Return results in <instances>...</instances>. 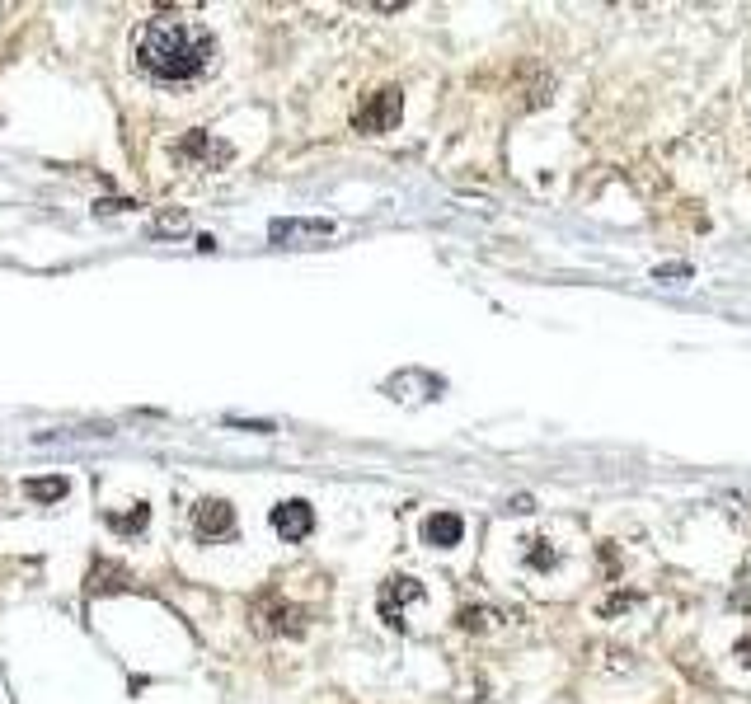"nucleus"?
I'll return each instance as SVG.
<instances>
[{"label":"nucleus","instance_id":"f257e3e1","mask_svg":"<svg viewBox=\"0 0 751 704\" xmlns=\"http://www.w3.org/2000/svg\"><path fill=\"white\" fill-rule=\"evenodd\" d=\"M137 71L151 85L165 90H188L198 80L212 76L216 66V38L202 19H184V15H155L141 24L137 33Z\"/></svg>","mask_w":751,"mask_h":704},{"label":"nucleus","instance_id":"f03ea898","mask_svg":"<svg viewBox=\"0 0 751 704\" xmlns=\"http://www.w3.org/2000/svg\"><path fill=\"white\" fill-rule=\"evenodd\" d=\"M399 108H404V99H399V90H376L367 99V104L357 108V132H390V127L399 123Z\"/></svg>","mask_w":751,"mask_h":704},{"label":"nucleus","instance_id":"7ed1b4c3","mask_svg":"<svg viewBox=\"0 0 751 704\" xmlns=\"http://www.w3.org/2000/svg\"><path fill=\"white\" fill-rule=\"evenodd\" d=\"M418 597H423V587H418L414 578H390L381 587V615L399 629V625H404V606H409V601H418Z\"/></svg>","mask_w":751,"mask_h":704},{"label":"nucleus","instance_id":"20e7f679","mask_svg":"<svg viewBox=\"0 0 751 704\" xmlns=\"http://www.w3.org/2000/svg\"><path fill=\"white\" fill-rule=\"evenodd\" d=\"M310 526H315V512H310V503H301V498H292V503L273 507V531H277L282 540L310 536Z\"/></svg>","mask_w":751,"mask_h":704},{"label":"nucleus","instance_id":"39448f33","mask_svg":"<svg viewBox=\"0 0 751 704\" xmlns=\"http://www.w3.org/2000/svg\"><path fill=\"white\" fill-rule=\"evenodd\" d=\"M193 526H198V536H207V540L230 536V531H235V507L221 503V498H207V503H198V512H193Z\"/></svg>","mask_w":751,"mask_h":704},{"label":"nucleus","instance_id":"423d86ee","mask_svg":"<svg viewBox=\"0 0 751 704\" xmlns=\"http://www.w3.org/2000/svg\"><path fill=\"white\" fill-rule=\"evenodd\" d=\"M423 536H428V545H437V550H451V545H460V536H465V521H460L456 512H432L428 526H423Z\"/></svg>","mask_w":751,"mask_h":704},{"label":"nucleus","instance_id":"0eeeda50","mask_svg":"<svg viewBox=\"0 0 751 704\" xmlns=\"http://www.w3.org/2000/svg\"><path fill=\"white\" fill-rule=\"evenodd\" d=\"M226 155H230L226 146H212L207 132H188V137L179 141V160H184V165H188V160H198V165H202V160H207V165H221Z\"/></svg>","mask_w":751,"mask_h":704},{"label":"nucleus","instance_id":"6e6552de","mask_svg":"<svg viewBox=\"0 0 751 704\" xmlns=\"http://www.w3.org/2000/svg\"><path fill=\"white\" fill-rule=\"evenodd\" d=\"M329 221H273V240L277 245H287V240H296V235H329Z\"/></svg>","mask_w":751,"mask_h":704},{"label":"nucleus","instance_id":"1a4fd4ad","mask_svg":"<svg viewBox=\"0 0 751 704\" xmlns=\"http://www.w3.org/2000/svg\"><path fill=\"white\" fill-rule=\"evenodd\" d=\"M24 489H29V498H38V503H57V498H66V479H62V475H52V479H29Z\"/></svg>","mask_w":751,"mask_h":704},{"label":"nucleus","instance_id":"9d476101","mask_svg":"<svg viewBox=\"0 0 751 704\" xmlns=\"http://www.w3.org/2000/svg\"><path fill=\"white\" fill-rule=\"evenodd\" d=\"M123 587V568H113V564H99L94 568V582H90V592L99 597V592H118Z\"/></svg>","mask_w":751,"mask_h":704},{"label":"nucleus","instance_id":"9b49d317","mask_svg":"<svg viewBox=\"0 0 751 704\" xmlns=\"http://www.w3.org/2000/svg\"><path fill=\"white\" fill-rule=\"evenodd\" d=\"M146 517H151V512H146V507H137L132 517H113V526H118V531H141V526H146Z\"/></svg>","mask_w":751,"mask_h":704},{"label":"nucleus","instance_id":"f8f14e48","mask_svg":"<svg viewBox=\"0 0 751 704\" xmlns=\"http://www.w3.org/2000/svg\"><path fill=\"white\" fill-rule=\"evenodd\" d=\"M184 226H188V221H184L179 212H174V216H160V221H155V230H169V235H174V230H184Z\"/></svg>","mask_w":751,"mask_h":704}]
</instances>
